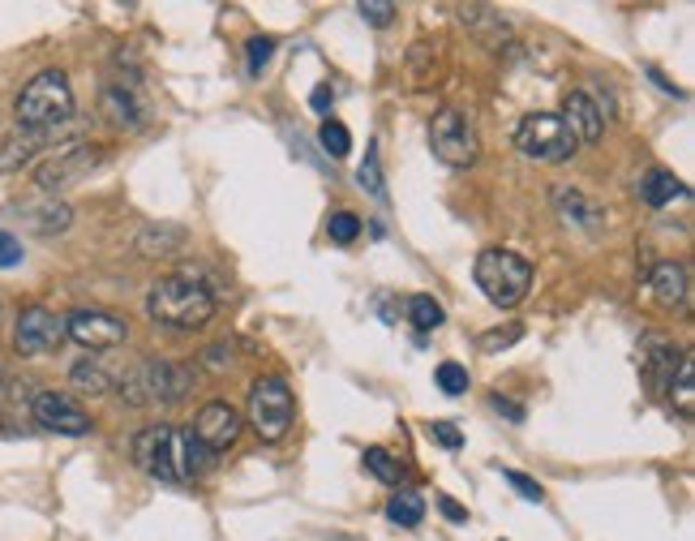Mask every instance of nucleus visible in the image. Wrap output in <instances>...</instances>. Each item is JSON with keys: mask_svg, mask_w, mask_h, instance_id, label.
I'll return each mask as SVG.
<instances>
[{"mask_svg": "<svg viewBox=\"0 0 695 541\" xmlns=\"http://www.w3.org/2000/svg\"><path fill=\"white\" fill-rule=\"evenodd\" d=\"M134 452V465L155 481H168V485H185V481H198L210 469V452L181 425H146L134 434L130 443Z\"/></svg>", "mask_w": 695, "mask_h": 541, "instance_id": "1", "label": "nucleus"}, {"mask_svg": "<svg viewBox=\"0 0 695 541\" xmlns=\"http://www.w3.org/2000/svg\"><path fill=\"white\" fill-rule=\"evenodd\" d=\"M215 310H219V297L198 270H172V275L155 279L146 292V314L168 332L207 327Z\"/></svg>", "mask_w": 695, "mask_h": 541, "instance_id": "2", "label": "nucleus"}, {"mask_svg": "<svg viewBox=\"0 0 695 541\" xmlns=\"http://www.w3.org/2000/svg\"><path fill=\"white\" fill-rule=\"evenodd\" d=\"M17 130L26 134H52L65 121H73V86L65 77V69H44L35 73L22 95H17Z\"/></svg>", "mask_w": 695, "mask_h": 541, "instance_id": "3", "label": "nucleus"}, {"mask_svg": "<svg viewBox=\"0 0 695 541\" xmlns=\"http://www.w3.org/2000/svg\"><path fill=\"white\" fill-rule=\"evenodd\" d=\"M194 392V374L181 361L168 357H142L138 365L121 378V400L130 408L181 405Z\"/></svg>", "mask_w": 695, "mask_h": 541, "instance_id": "4", "label": "nucleus"}, {"mask_svg": "<svg viewBox=\"0 0 695 541\" xmlns=\"http://www.w3.org/2000/svg\"><path fill=\"white\" fill-rule=\"evenodd\" d=\"M473 279L486 292L489 305L515 310L533 288V263L520 259L515 250H481L477 263H473Z\"/></svg>", "mask_w": 695, "mask_h": 541, "instance_id": "5", "label": "nucleus"}, {"mask_svg": "<svg viewBox=\"0 0 695 541\" xmlns=\"http://www.w3.org/2000/svg\"><path fill=\"white\" fill-rule=\"evenodd\" d=\"M249 430L263 438V443H279L288 430H292V392L279 374H263L254 387H249Z\"/></svg>", "mask_w": 695, "mask_h": 541, "instance_id": "6", "label": "nucleus"}, {"mask_svg": "<svg viewBox=\"0 0 695 541\" xmlns=\"http://www.w3.org/2000/svg\"><path fill=\"white\" fill-rule=\"evenodd\" d=\"M429 146H434V155H438L442 164H451V168H473L477 155H481L477 125H473V117L460 112V108L434 112V121H429Z\"/></svg>", "mask_w": 695, "mask_h": 541, "instance_id": "7", "label": "nucleus"}, {"mask_svg": "<svg viewBox=\"0 0 695 541\" xmlns=\"http://www.w3.org/2000/svg\"><path fill=\"white\" fill-rule=\"evenodd\" d=\"M515 146H520V155H528V159L566 164L580 142L571 137L566 121H562L558 112H533V117H524V121L515 125Z\"/></svg>", "mask_w": 695, "mask_h": 541, "instance_id": "8", "label": "nucleus"}, {"mask_svg": "<svg viewBox=\"0 0 695 541\" xmlns=\"http://www.w3.org/2000/svg\"><path fill=\"white\" fill-rule=\"evenodd\" d=\"M103 146H90V142H73V146H61V151H52L39 168H35V185L52 199V194H61V190H70L77 181H86L95 168H103Z\"/></svg>", "mask_w": 695, "mask_h": 541, "instance_id": "9", "label": "nucleus"}, {"mask_svg": "<svg viewBox=\"0 0 695 541\" xmlns=\"http://www.w3.org/2000/svg\"><path fill=\"white\" fill-rule=\"evenodd\" d=\"M65 344V318H57L48 305H26L13 323V348L22 357H48Z\"/></svg>", "mask_w": 695, "mask_h": 541, "instance_id": "10", "label": "nucleus"}, {"mask_svg": "<svg viewBox=\"0 0 695 541\" xmlns=\"http://www.w3.org/2000/svg\"><path fill=\"white\" fill-rule=\"evenodd\" d=\"M31 417L39 430H52V434H65V438H86L95 430L90 412L77 405L65 392H35L31 400Z\"/></svg>", "mask_w": 695, "mask_h": 541, "instance_id": "11", "label": "nucleus"}, {"mask_svg": "<svg viewBox=\"0 0 695 541\" xmlns=\"http://www.w3.org/2000/svg\"><path fill=\"white\" fill-rule=\"evenodd\" d=\"M65 339L90 348V352H103V348H121L130 339V323L108 314V310H73L65 318Z\"/></svg>", "mask_w": 695, "mask_h": 541, "instance_id": "12", "label": "nucleus"}, {"mask_svg": "<svg viewBox=\"0 0 695 541\" xmlns=\"http://www.w3.org/2000/svg\"><path fill=\"white\" fill-rule=\"evenodd\" d=\"M241 412L228 405V400H210V405L198 408V417H194V425H190V434L207 447V452H228V447H236V438H241Z\"/></svg>", "mask_w": 695, "mask_h": 541, "instance_id": "13", "label": "nucleus"}, {"mask_svg": "<svg viewBox=\"0 0 695 541\" xmlns=\"http://www.w3.org/2000/svg\"><path fill=\"white\" fill-rule=\"evenodd\" d=\"M550 203H554L558 219H562L566 228H580V232H588V237H597V232L606 228V206L597 203V199H588L584 190H575V185H554V190H550Z\"/></svg>", "mask_w": 695, "mask_h": 541, "instance_id": "14", "label": "nucleus"}, {"mask_svg": "<svg viewBox=\"0 0 695 541\" xmlns=\"http://www.w3.org/2000/svg\"><path fill=\"white\" fill-rule=\"evenodd\" d=\"M562 121H566V130L575 142H601L606 134V117H601V108L593 104V95H584V91H571L566 99H562Z\"/></svg>", "mask_w": 695, "mask_h": 541, "instance_id": "15", "label": "nucleus"}, {"mask_svg": "<svg viewBox=\"0 0 695 541\" xmlns=\"http://www.w3.org/2000/svg\"><path fill=\"white\" fill-rule=\"evenodd\" d=\"M99 108H103V121L117 125V130H142V125H146V108H142V99L134 95V86H121V82L103 86Z\"/></svg>", "mask_w": 695, "mask_h": 541, "instance_id": "16", "label": "nucleus"}, {"mask_svg": "<svg viewBox=\"0 0 695 541\" xmlns=\"http://www.w3.org/2000/svg\"><path fill=\"white\" fill-rule=\"evenodd\" d=\"M648 292H653V301L661 310H683L687 305V267L674 263V259L657 263L648 270Z\"/></svg>", "mask_w": 695, "mask_h": 541, "instance_id": "17", "label": "nucleus"}, {"mask_svg": "<svg viewBox=\"0 0 695 541\" xmlns=\"http://www.w3.org/2000/svg\"><path fill=\"white\" fill-rule=\"evenodd\" d=\"M185 228H176V224H146L138 232V254L142 259H168V254H176V250H185Z\"/></svg>", "mask_w": 695, "mask_h": 541, "instance_id": "18", "label": "nucleus"}, {"mask_svg": "<svg viewBox=\"0 0 695 541\" xmlns=\"http://www.w3.org/2000/svg\"><path fill=\"white\" fill-rule=\"evenodd\" d=\"M635 194L648 206H670V203H679V199H687V185H683L674 172L653 168V172H644V181L635 185Z\"/></svg>", "mask_w": 695, "mask_h": 541, "instance_id": "19", "label": "nucleus"}, {"mask_svg": "<svg viewBox=\"0 0 695 541\" xmlns=\"http://www.w3.org/2000/svg\"><path fill=\"white\" fill-rule=\"evenodd\" d=\"M22 219H26L39 237H57V232H65L73 224V211L65 203H57V199H44V203L22 206Z\"/></svg>", "mask_w": 695, "mask_h": 541, "instance_id": "20", "label": "nucleus"}, {"mask_svg": "<svg viewBox=\"0 0 695 541\" xmlns=\"http://www.w3.org/2000/svg\"><path fill=\"white\" fill-rule=\"evenodd\" d=\"M644 374H648V387L653 392H661L666 387V378H674V370H679V352L670 348V344H661V339H648L644 344Z\"/></svg>", "mask_w": 695, "mask_h": 541, "instance_id": "21", "label": "nucleus"}, {"mask_svg": "<svg viewBox=\"0 0 695 541\" xmlns=\"http://www.w3.org/2000/svg\"><path fill=\"white\" fill-rule=\"evenodd\" d=\"M44 137L48 134H26V130H17V134L0 146V172H17V168H26V164L44 151Z\"/></svg>", "mask_w": 695, "mask_h": 541, "instance_id": "22", "label": "nucleus"}, {"mask_svg": "<svg viewBox=\"0 0 695 541\" xmlns=\"http://www.w3.org/2000/svg\"><path fill=\"white\" fill-rule=\"evenodd\" d=\"M670 396H674V408L683 421L695 417V361L692 357H679V370L670 378Z\"/></svg>", "mask_w": 695, "mask_h": 541, "instance_id": "23", "label": "nucleus"}, {"mask_svg": "<svg viewBox=\"0 0 695 541\" xmlns=\"http://www.w3.org/2000/svg\"><path fill=\"white\" fill-rule=\"evenodd\" d=\"M70 383L86 396H108L112 392V374L99 365V361H77L70 370Z\"/></svg>", "mask_w": 695, "mask_h": 541, "instance_id": "24", "label": "nucleus"}, {"mask_svg": "<svg viewBox=\"0 0 695 541\" xmlns=\"http://www.w3.org/2000/svg\"><path fill=\"white\" fill-rule=\"evenodd\" d=\"M464 26H468L473 35H481L486 44H502V39L511 35V26H507L493 9H464Z\"/></svg>", "mask_w": 695, "mask_h": 541, "instance_id": "25", "label": "nucleus"}, {"mask_svg": "<svg viewBox=\"0 0 695 541\" xmlns=\"http://www.w3.org/2000/svg\"><path fill=\"white\" fill-rule=\"evenodd\" d=\"M387 520H391V525H404V529H417L420 520H425V498L413 494V490L395 494V498L387 503Z\"/></svg>", "mask_w": 695, "mask_h": 541, "instance_id": "26", "label": "nucleus"}, {"mask_svg": "<svg viewBox=\"0 0 695 541\" xmlns=\"http://www.w3.org/2000/svg\"><path fill=\"white\" fill-rule=\"evenodd\" d=\"M409 323H413L417 332H438V327L447 323V310H442L434 297L417 292V297H409Z\"/></svg>", "mask_w": 695, "mask_h": 541, "instance_id": "27", "label": "nucleus"}, {"mask_svg": "<svg viewBox=\"0 0 695 541\" xmlns=\"http://www.w3.org/2000/svg\"><path fill=\"white\" fill-rule=\"evenodd\" d=\"M365 469L378 477L382 485H400V477H404L400 460H395L387 447H365Z\"/></svg>", "mask_w": 695, "mask_h": 541, "instance_id": "28", "label": "nucleus"}, {"mask_svg": "<svg viewBox=\"0 0 695 541\" xmlns=\"http://www.w3.org/2000/svg\"><path fill=\"white\" fill-rule=\"evenodd\" d=\"M318 142H322V151H327L331 159H344L348 151H352V134H348L344 121H336V117H327V121H322Z\"/></svg>", "mask_w": 695, "mask_h": 541, "instance_id": "29", "label": "nucleus"}, {"mask_svg": "<svg viewBox=\"0 0 695 541\" xmlns=\"http://www.w3.org/2000/svg\"><path fill=\"white\" fill-rule=\"evenodd\" d=\"M356 181L382 203L387 199V185H382V164H378V142H369V151H365V164H361V172H356Z\"/></svg>", "mask_w": 695, "mask_h": 541, "instance_id": "30", "label": "nucleus"}, {"mask_svg": "<svg viewBox=\"0 0 695 541\" xmlns=\"http://www.w3.org/2000/svg\"><path fill=\"white\" fill-rule=\"evenodd\" d=\"M434 383H438L442 396H464V392H468V370H464L460 361H442V365L434 370Z\"/></svg>", "mask_w": 695, "mask_h": 541, "instance_id": "31", "label": "nucleus"}, {"mask_svg": "<svg viewBox=\"0 0 695 541\" xmlns=\"http://www.w3.org/2000/svg\"><path fill=\"white\" fill-rule=\"evenodd\" d=\"M327 237H331L336 245H352V241L361 237V215H352V211H336V215L327 219Z\"/></svg>", "mask_w": 695, "mask_h": 541, "instance_id": "32", "label": "nucleus"}, {"mask_svg": "<svg viewBox=\"0 0 695 541\" xmlns=\"http://www.w3.org/2000/svg\"><path fill=\"white\" fill-rule=\"evenodd\" d=\"M245 52H249V73H263V69L271 65V57H276V39L271 35H254Z\"/></svg>", "mask_w": 695, "mask_h": 541, "instance_id": "33", "label": "nucleus"}, {"mask_svg": "<svg viewBox=\"0 0 695 541\" xmlns=\"http://www.w3.org/2000/svg\"><path fill=\"white\" fill-rule=\"evenodd\" d=\"M356 13H361L369 26H378V31H382V26H391L395 4H387V0H361V4H356Z\"/></svg>", "mask_w": 695, "mask_h": 541, "instance_id": "34", "label": "nucleus"}, {"mask_svg": "<svg viewBox=\"0 0 695 541\" xmlns=\"http://www.w3.org/2000/svg\"><path fill=\"white\" fill-rule=\"evenodd\" d=\"M425 434H429L438 447H447V452H460V447H464V434H460L451 421H429V425H425Z\"/></svg>", "mask_w": 695, "mask_h": 541, "instance_id": "35", "label": "nucleus"}, {"mask_svg": "<svg viewBox=\"0 0 695 541\" xmlns=\"http://www.w3.org/2000/svg\"><path fill=\"white\" fill-rule=\"evenodd\" d=\"M502 481H507L511 490H520V494H524L528 503H541V498H546V490H541V485H537L533 477L515 473V469H502Z\"/></svg>", "mask_w": 695, "mask_h": 541, "instance_id": "36", "label": "nucleus"}, {"mask_svg": "<svg viewBox=\"0 0 695 541\" xmlns=\"http://www.w3.org/2000/svg\"><path fill=\"white\" fill-rule=\"evenodd\" d=\"M17 263H22V241H17L13 232L0 228V270L17 267Z\"/></svg>", "mask_w": 695, "mask_h": 541, "instance_id": "37", "label": "nucleus"}, {"mask_svg": "<svg viewBox=\"0 0 695 541\" xmlns=\"http://www.w3.org/2000/svg\"><path fill=\"white\" fill-rule=\"evenodd\" d=\"M203 361H207L210 374H223V370L232 365V348H228V344H210L207 352H203Z\"/></svg>", "mask_w": 695, "mask_h": 541, "instance_id": "38", "label": "nucleus"}, {"mask_svg": "<svg viewBox=\"0 0 695 541\" xmlns=\"http://www.w3.org/2000/svg\"><path fill=\"white\" fill-rule=\"evenodd\" d=\"M438 507H442V516H447V520H468V512H464L460 503H451L447 494H438Z\"/></svg>", "mask_w": 695, "mask_h": 541, "instance_id": "39", "label": "nucleus"}, {"mask_svg": "<svg viewBox=\"0 0 695 541\" xmlns=\"http://www.w3.org/2000/svg\"><path fill=\"white\" fill-rule=\"evenodd\" d=\"M493 408H498V412H507L511 421H524V408L511 405V400H507V396H498V392H493Z\"/></svg>", "mask_w": 695, "mask_h": 541, "instance_id": "40", "label": "nucleus"}, {"mask_svg": "<svg viewBox=\"0 0 695 541\" xmlns=\"http://www.w3.org/2000/svg\"><path fill=\"white\" fill-rule=\"evenodd\" d=\"M520 339V327H511L507 336H486L481 339V348H507V344H515Z\"/></svg>", "mask_w": 695, "mask_h": 541, "instance_id": "41", "label": "nucleus"}, {"mask_svg": "<svg viewBox=\"0 0 695 541\" xmlns=\"http://www.w3.org/2000/svg\"><path fill=\"white\" fill-rule=\"evenodd\" d=\"M309 104H314V112H327V108H331V86H318V91L309 95Z\"/></svg>", "mask_w": 695, "mask_h": 541, "instance_id": "42", "label": "nucleus"}]
</instances>
